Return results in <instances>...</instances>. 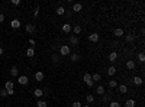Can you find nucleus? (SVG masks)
I'll use <instances>...</instances> for the list:
<instances>
[{
	"instance_id": "obj_1",
	"label": "nucleus",
	"mask_w": 145,
	"mask_h": 107,
	"mask_svg": "<svg viewBox=\"0 0 145 107\" xmlns=\"http://www.w3.org/2000/svg\"><path fill=\"white\" fill-rule=\"evenodd\" d=\"M83 80H84V83H86V85H89V87H93V84H94V83H93V80H91V75H90L89 72L84 74Z\"/></svg>"
},
{
	"instance_id": "obj_2",
	"label": "nucleus",
	"mask_w": 145,
	"mask_h": 107,
	"mask_svg": "<svg viewBox=\"0 0 145 107\" xmlns=\"http://www.w3.org/2000/svg\"><path fill=\"white\" fill-rule=\"evenodd\" d=\"M59 52H61L63 56H67V55H70V46H67V45H63L61 48H59Z\"/></svg>"
},
{
	"instance_id": "obj_3",
	"label": "nucleus",
	"mask_w": 145,
	"mask_h": 107,
	"mask_svg": "<svg viewBox=\"0 0 145 107\" xmlns=\"http://www.w3.org/2000/svg\"><path fill=\"white\" fill-rule=\"evenodd\" d=\"M18 81H19V84H20V85H26V84L29 83V78H28L26 75H20Z\"/></svg>"
},
{
	"instance_id": "obj_4",
	"label": "nucleus",
	"mask_w": 145,
	"mask_h": 107,
	"mask_svg": "<svg viewBox=\"0 0 145 107\" xmlns=\"http://www.w3.org/2000/svg\"><path fill=\"white\" fill-rule=\"evenodd\" d=\"M70 44H71L73 46H77V45H78V36L71 35V36H70Z\"/></svg>"
},
{
	"instance_id": "obj_5",
	"label": "nucleus",
	"mask_w": 145,
	"mask_h": 107,
	"mask_svg": "<svg viewBox=\"0 0 145 107\" xmlns=\"http://www.w3.org/2000/svg\"><path fill=\"white\" fill-rule=\"evenodd\" d=\"M10 25H12L13 29H18V28H20V20H19V19H13V20L10 22Z\"/></svg>"
},
{
	"instance_id": "obj_6",
	"label": "nucleus",
	"mask_w": 145,
	"mask_h": 107,
	"mask_svg": "<svg viewBox=\"0 0 145 107\" xmlns=\"http://www.w3.org/2000/svg\"><path fill=\"white\" fill-rule=\"evenodd\" d=\"M113 35H115V36H118V38L123 36V29H121V28H116V29L113 30Z\"/></svg>"
},
{
	"instance_id": "obj_7",
	"label": "nucleus",
	"mask_w": 145,
	"mask_h": 107,
	"mask_svg": "<svg viewBox=\"0 0 145 107\" xmlns=\"http://www.w3.org/2000/svg\"><path fill=\"white\" fill-rule=\"evenodd\" d=\"M116 59H118V54H116L115 51L110 52V54H109V61H110V62H115Z\"/></svg>"
},
{
	"instance_id": "obj_8",
	"label": "nucleus",
	"mask_w": 145,
	"mask_h": 107,
	"mask_svg": "<svg viewBox=\"0 0 145 107\" xmlns=\"http://www.w3.org/2000/svg\"><path fill=\"white\" fill-rule=\"evenodd\" d=\"M142 83H144L142 77H133V84H135V85H141Z\"/></svg>"
},
{
	"instance_id": "obj_9",
	"label": "nucleus",
	"mask_w": 145,
	"mask_h": 107,
	"mask_svg": "<svg viewBox=\"0 0 145 107\" xmlns=\"http://www.w3.org/2000/svg\"><path fill=\"white\" fill-rule=\"evenodd\" d=\"M135 100H132V98H129V100L125 101V107H135Z\"/></svg>"
},
{
	"instance_id": "obj_10",
	"label": "nucleus",
	"mask_w": 145,
	"mask_h": 107,
	"mask_svg": "<svg viewBox=\"0 0 145 107\" xmlns=\"http://www.w3.org/2000/svg\"><path fill=\"white\" fill-rule=\"evenodd\" d=\"M89 39H90V42H97V41H99V35L97 33H91V35H89Z\"/></svg>"
},
{
	"instance_id": "obj_11",
	"label": "nucleus",
	"mask_w": 145,
	"mask_h": 107,
	"mask_svg": "<svg viewBox=\"0 0 145 107\" xmlns=\"http://www.w3.org/2000/svg\"><path fill=\"white\" fill-rule=\"evenodd\" d=\"M33 30H35V25H33V23H28V25H26V32L32 33Z\"/></svg>"
},
{
	"instance_id": "obj_12",
	"label": "nucleus",
	"mask_w": 145,
	"mask_h": 107,
	"mask_svg": "<svg viewBox=\"0 0 145 107\" xmlns=\"http://www.w3.org/2000/svg\"><path fill=\"white\" fill-rule=\"evenodd\" d=\"M125 41H126V42H128V44H132V42H133V41H135V35H132V33H131V35H126V38H125Z\"/></svg>"
},
{
	"instance_id": "obj_13",
	"label": "nucleus",
	"mask_w": 145,
	"mask_h": 107,
	"mask_svg": "<svg viewBox=\"0 0 145 107\" xmlns=\"http://www.w3.org/2000/svg\"><path fill=\"white\" fill-rule=\"evenodd\" d=\"M96 93H97L99 96H103V94H105V87H103V85H99V87L96 88Z\"/></svg>"
},
{
	"instance_id": "obj_14",
	"label": "nucleus",
	"mask_w": 145,
	"mask_h": 107,
	"mask_svg": "<svg viewBox=\"0 0 145 107\" xmlns=\"http://www.w3.org/2000/svg\"><path fill=\"white\" fill-rule=\"evenodd\" d=\"M33 94H35V97H42V96H44V90L36 88L35 91H33Z\"/></svg>"
},
{
	"instance_id": "obj_15",
	"label": "nucleus",
	"mask_w": 145,
	"mask_h": 107,
	"mask_svg": "<svg viewBox=\"0 0 145 107\" xmlns=\"http://www.w3.org/2000/svg\"><path fill=\"white\" fill-rule=\"evenodd\" d=\"M10 74H12L13 77H18V75H19V70L16 68V67H12V68H10Z\"/></svg>"
},
{
	"instance_id": "obj_16",
	"label": "nucleus",
	"mask_w": 145,
	"mask_h": 107,
	"mask_svg": "<svg viewBox=\"0 0 145 107\" xmlns=\"http://www.w3.org/2000/svg\"><path fill=\"white\" fill-rule=\"evenodd\" d=\"M4 90H13V81H6Z\"/></svg>"
},
{
	"instance_id": "obj_17",
	"label": "nucleus",
	"mask_w": 145,
	"mask_h": 107,
	"mask_svg": "<svg viewBox=\"0 0 145 107\" xmlns=\"http://www.w3.org/2000/svg\"><path fill=\"white\" fill-rule=\"evenodd\" d=\"M71 29H73V28H71V26H70V25H68V23H65L64 26H63V30L65 32V33H70V32H71Z\"/></svg>"
},
{
	"instance_id": "obj_18",
	"label": "nucleus",
	"mask_w": 145,
	"mask_h": 107,
	"mask_svg": "<svg viewBox=\"0 0 145 107\" xmlns=\"http://www.w3.org/2000/svg\"><path fill=\"white\" fill-rule=\"evenodd\" d=\"M81 9H83V6H81L80 3H75V4L73 6V12H80Z\"/></svg>"
},
{
	"instance_id": "obj_19",
	"label": "nucleus",
	"mask_w": 145,
	"mask_h": 107,
	"mask_svg": "<svg viewBox=\"0 0 145 107\" xmlns=\"http://www.w3.org/2000/svg\"><path fill=\"white\" fill-rule=\"evenodd\" d=\"M71 30H73L74 33H75V36H78V35H80V32H81V28H80L78 25H77V26H74V28H73Z\"/></svg>"
},
{
	"instance_id": "obj_20",
	"label": "nucleus",
	"mask_w": 145,
	"mask_h": 107,
	"mask_svg": "<svg viewBox=\"0 0 145 107\" xmlns=\"http://www.w3.org/2000/svg\"><path fill=\"white\" fill-rule=\"evenodd\" d=\"M135 68V62L133 61H128L126 62V70H133Z\"/></svg>"
},
{
	"instance_id": "obj_21",
	"label": "nucleus",
	"mask_w": 145,
	"mask_h": 107,
	"mask_svg": "<svg viewBox=\"0 0 145 107\" xmlns=\"http://www.w3.org/2000/svg\"><path fill=\"white\" fill-rule=\"evenodd\" d=\"M107 74H109V75H115V74H116V68L113 67V65L107 68Z\"/></svg>"
},
{
	"instance_id": "obj_22",
	"label": "nucleus",
	"mask_w": 145,
	"mask_h": 107,
	"mask_svg": "<svg viewBox=\"0 0 145 107\" xmlns=\"http://www.w3.org/2000/svg\"><path fill=\"white\" fill-rule=\"evenodd\" d=\"M35 78H36L38 81H42V80H44V72H41V71H38V72L35 74Z\"/></svg>"
},
{
	"instance_id": "obj_23",
	"label": "nucleus",
	"mask_w": 145,
	"mask_h": 107,
	"mask_svg": "<svg viewBox=\"0 0 145 107\" xmlns=\"http://www.w3.org/2000/svg\"><path fill=\"white\" fill-rule=\"evenodd\" d=\"M128 91V87L125 85V84H121V85H119V93H122V94H125Z\"/></svg>"
},
{
	"instance_id": "obj_24",
	"label": "nucleus",
	"mask_w": 145,
	"mask_h": 107,
	"mask_svg": "<svg viewBox=\"0 0 145 107\" xmlns=\"http://www.w3.org/2000/svg\"><path fill=\"white\" fill-rule=\"evenodd\" d=\"M26 55L29 56V58H32V56L35 55V49H33V48H29L28 51H26Z\"/></svg>"
},
{
	"instance_id": "obj_25",
	"label": "nucleus",
	"mask_w": 145,
	"mask_h": 107,
	"mask_svg": "<svg viewBox=\"0 0 145 107\" xmlns=\"http://www.w3.org/2000/svg\"><path fill=\"white\" fill-rule=\"evenodd\" d=\"M55 12H57V15H59V16H61V15H64V13H65V9H64L63 6H59L58 9L55 10Z\"/></svg>"
},
{
	"instance_id": "obj_26",
	"label": "nucleus",
	"mask_w": 145,
	"mask_h": 107,
	"mask_svg": "<svg viewBox=\"0 0 145 107\" xmlns=\"http://www.w3.org/2000/svg\"><path fill=\"white\" fill-rule=\"evenodd\" d=\"M100 74H93L91 75V80H93V83H94V81H100Z\"/></svg>"
},
{
	"instance_id": "obj_27",
	"label": "nucleus",
	"mask_w": 145,
	"mask_h": 107,
	"mask_svg": "<svg viewBox=\"0 0 145 107\" xmlns=\"http://www.w3.org/2000/svg\"><path fill=\"white\" fill-rule=\"evenodd\" d=\"M86 100H87V103L90 104V103H93L94 101V96H91V94H89L87 97H86Z\"/></svg>"
},
{
	"instance_id": "obj_28",
	"label": "nucleus",
	"mask_w": 145,
	"mask_h": 107,
	"mask_svg": "<svg viewBox=\"0 0 145 107\" xmlns=\"http://www.w3.org/2000/svg\"><path fill=\"white\" fill-rule=\"evenodd\" d=\"M78 59H80V58H78L77 54H71V61H73V62H77Z\"/></svg>"
},
{
	"instance_id": "obj_29",
	"label": "nucleus",
	"mask_w": 145,
	"mask_h": 107,
	"mask_svg": "<svg viewBox=\"0 0 145 107\" xmlns=\"http://www.w3.org/2000/svg\"><path fill=\"white\" fill-rule=\"evenodd\" d=\"M36 106H38V107H47V103H45L44 100H38Z\"/></svg>"
},
{
	"instance_id": "obj_30",
	"label": "nucleus",
	"mask_w": 145,
	"mask_h": 107,
	"mask_svg": "<svg viewBox=\"0 0 145 107\" xmlns=\"http://www.w3.org/2000/svg\"><path fill=\"white\" fill-rule=\"evenodd\" d=\"M138 59H139L141 62H144V61H145V55H144V52H141V54H138Z\"/></svg>"
},
{
	"instance_id": "obj_31",
	"label": "nucleus",
	"mask_w": 145,
	"mask_h": 107,
	"mask_svg": "<svg viewBox=\"0 0 145 107\" xmlns=\"http://www.w3.org/2000/svg\"><path fill=\"white\" fill-rule=\"evenodd\" d=\"M109 107H121V104H119L118 101H112V103L109 104Z\"/></svg>"
},
{
	"instance_id": "obj_32",
	"label": "nucleus",
	"mask_w": 145,
	"mask_h": 107,
	"mask_svg": "<svg viewBox=\"0 0 145 107\" xmlns=\"http://www.w3.org/2000/svg\"><path fill=\"white\" fill-rule=\"evenodd\" d=\"M116 85H118V83H116L115 80H112V81H109V87H112V88H113V87H116Z\"/></svg>"
},
{
	"instance_id": "obj_33",
	"label": "nucleus",
	"mask_w": 145,
	"mask_h": 107,
	"mask_svg": "<svg viewBox=\"0 0 145 107\" xmlns=\"http://www.w3.org/2000/svg\"><path fill=\"white\" fill-rule=\"evenodd\" d=\"M73 107H81V103H80V101H74V103H73Z\"/></svg>"
},
{
	"instance_id": "obj_34",
	"label": "nucleus",
	"mask_w": 145,
	"mask_h": 107,
	"mask_svg": "<svg viewBox=\"0 0 145 107\" xmlns=\"http://www.w3.org/2000/svg\"><path fill=\"white\" fill-rule=\"evenodd\" d=\"M0 96H2V97H6V96H7V91H6V90H2V91H0Z\"/></svg>"
},
{
	"instance_id": "obj_35",
	"label": "nucleus",
	"mask_w": 145,
	"mask_h": 107,
	"mask_svg": "<svg viewBox=\"0 0 145 107\" xmlns=\"http://www.w3.org/2000/svg\"><path fill=\"white\" fill-rule=\"evenodd\" d=\"M12 3H13L15 6H19V4H20V0H12Z\"/></svg>"
},
{
	"instance_id": "obj_36",
	"label": "nucleus",
	"mask_w": 145,
	"mask_h": 107,
	"mask_svg": "<svg viewBox=\"0 0 145 107\" xmlns=\"http://www.w3.org/2000/svg\"><path fill=\"white\" fill-rule=\"evenodd\" d=\"M52 62H58V56L57 55H52Z\"/></svg>"
},
{
	"instance_id": "obj_37",
	"label": "nucleus",
	"mask_w": 145,
	"mask_h": 107,
	"mask_svg": "<svg viewBox=\"0 0 145 107\" xmlns=\"http://www.w3.org/2000/svg\"><path fill=\"white\" fill-rule=\"evenodd\" d=\"M6 91H7V94H9V96H13V94H15L13 90H6Z\"/></svg>"
},
{
	"instance_id": "obj_38",
	"label": "nucleus",
	"mask_w": 145,
	"mask_h": 107,
	"mask_svg": "<svg viewBox=\"0 0 145 107\" xmlns=\"http://www.w3.org/2000/svg\"><path fill=\"white\" fill-rule=\"evenodd\" d=\"M29 44L33 46V45H35V39H32V38H31V39H29Z\"/></svg>"
},
{
	"instance_id": "obj_39",
	"label": "nucleus",
	"mask_w": 145,
	"mask_h": 107,
	"mask_svg": "<svg viewBox=\"0 0 145 107\" xmlns=\"http://www.w3.org/2000/svg\"><path fill=\"white\" fill-rule=\"evenodd\" d=\"M4 20V15H0V23H2Z\"/></svg>"
},
{
	"instance_id": "obj_40",
	"label": "nucleus",
	"mask_w": 145,
	"mask_h": 107,
	"mask_svg": "<svg viewBox=\"0 0 145 107\" xmlns=\"http://www.w3.org/2000/svg\"><path fill=\"white\" fill-rule=\"evenodd\" d=\"M2 54H3V48H2V46H0V55H2Z\"/></svg>"
},
{
	"instance_id": "obj_41",
	"label": "nucleus",
	"mask_w": 145,
	"mask_h": 107,
	"mask_svg": "<svg viewBox=\"0 0 145 107\" xmlns=\"http://www.w3.org/2000/svg\"><path fill=\"white\" fill-rule=\"evenodd\" d=\"M84 107H90V106H84Z\"/></svg>"
},
{
	"instance_id": "obj_42",
	"label": "nucleus",
	"mask_w": 145,
	"mask_h": 107,
	"mask_svg": "<svg viewBox=\"0 0 145 107\" xmlns=\"http://www.w3.org/2000/svg\"><path fill=\"white\" fill-rule=\"evenodd\" d=\"M100 107H106V106H100Z\"/></svg>"
}]
</instances>
